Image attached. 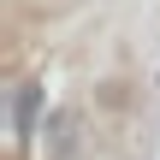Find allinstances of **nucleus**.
Listing matches in <instances>:
<instances>
[{"instance_id":"f257e3e1","label":"nucleus","mask_w":160,"mask_h":160,"mask_svg":"<svg viewBox=\"0 0 160 160\" xmlns=\"http://www.w3.org/2000/svg\"><path fill=\"white\" fill-rule=\"evenodd\" d=\"M36 113H42V83L30 77V83H18V95H12V137H18V142L36 131Z\"/></svg>"},{"instance_id":"f03ea898","label":"nucleus","mask_w":160,"mask_h":160,"mask_svg":"<svg viewBox=\"0 0 160 160\" xmlns=\"http://www.w3.org/2000/svg\"><path fill=\"white\" fill-rule=\"evenodd\" d=\"M71 142H77V107H59L53 125H48V148H53V160L71 154Z\"/></svg>"}]
</instances>
